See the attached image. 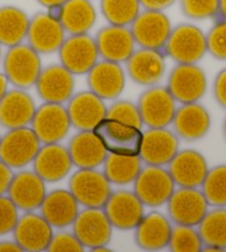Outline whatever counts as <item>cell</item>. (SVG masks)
<instances>
[{
	"label": "cell",
	"instance_id": "1",
	"mask_svg": "<svg viewBox=\"0 0 226 252\" xmlns=\"http://www.w3.org/2000/svg\"><path fill=\"white\" fill-rule=\"evenodd\" d=\"M41 70V55L29 43L8 48L2 56V72L15 88L27 90L34 87Z\"/></svg>",
	"mask_w": 226,
	"mask_h": 252
},
{
	"label": "cell",
	"instance_id": "2",
	"mask_svg": "<svg viewBox=\"0 0 226 252\" xmlns=\"http://www.w3.org/2000/svg\"><path fill=\"white\" fill-rule=\"evenodd\" d=\"M162 50L176 63H198L207 53L206 34L197 25H177Z\"/></svg>",
	"mask_w": 226,
	"mask_h": 252
},
{
	"label": "cell",
	"instance_id": "3",
	"mask_svg": "<svg viewBox=\"0 0 226 252\" xmlns=\"http://www.w3.org/2000/svg\"><path fill=\"white\" fill-rule=\"evenodd\" d=\"M175 186L168 168L145 164L133 182V191L145 207L158 208L169 201Z\"/></svg>",
	"mask_w": 226,
	"mask_h": 252
},
{
	"label": "cell",
	"instance_id": "4",
	"mask_svg": "<svg viewBox=\"0 0 226 252\" xmlns=\"http://www.w3.org/2000/svg\"><path fill=\"white\" fill-rule=\"evenodd\" d=\"M42 143L31 127L10 129L0 138V160L11 169L32 163Z\"/></svg>",
	"mask_w": 226,
	"mask_h": 252
},
{
	"label": "cell",
	"instance_id": "5",
	"mask_svg": "<svg viewBox=\"0 0 226 252\" xmlns=\"http://www.w3.org/2000/svg\"><path fill=\"white\" fill-rule=\"evenodd\" d=\"M69 190L84 208H103L112 193L111 182L97 168L78 169L69 180Z\"/></svg>",
	"mask_w": 226,
	"mask_h": 252
},
{
	"label": "cell",
	"instance_id": "6",
	"mask_svg": "<svg viewBox=\"0 0 226 252\" xmlns=\"http://www.w3.org/2000/svg\"><path fill=\"white\" fill-rule=\"evenodd\" d=\"M93 131L101 140L108 154L139 156L143 131L141 128L113 119H103Z\"/></svg>",
	"mask_w": 226,
	"mask_h": 252
},
{
	"label": "cell",
	"instance_id": "7",
	"mask_svg": "<svg viewBox=\"0 0 226 252\" xmlns=\"http://www.w3.org/2000/svg\"><path fill=\"white\" fill-rule=\"evenodd\" d=\"M168 90L176 102H198L207 90V78L198 63H176L168 77Z\"/></svg>",
	"mask_w": 226,
	"mask_h": 252
},
{
	"label": "cell",
	"instance_id": "8",
	"mask_svg": "<svg viewBox=\"0 0 226 252\" xmlns=\"http://www.w3.org/2000/svg\"><path fill=\"white\" fill-rule=\"evenodd\" d=\"M142 123L147 128H167L172 124L176 111V101L167 87H147L138 101Z\"/></svg>",
	"mask_w": 226,
	"mask_h": 252
},
{
	"label": "cell",
	"instance_id": "9",
	"mask_svg": "<svg viewBox=\"0 0 226 252\" xmlns=\"http://www.w3.org/2000/svg\"><path fill=\"white\" fill-rule=\"evenodd\" d=\"M58 54L60 63L75 76L86 75L100 58L95 39L89 33L69 34Z\"/></svg>",
	"mask_w": 226,
	"mask_h": 252
},
{
	"label": "cell",
	"instance_id": "10",
	"mask_svg": "<svg viewBox=\"0 0 226 252\" xmlns=\"http://www.w3.org/2000/svg\"><path fill=\"white\" fill-rule=\"evenodd\" d=\"M167 205L173 223L191 227H198L210 208L201 189L185 187L175 188Z\"/></svg>",
	"mask_w": 226,
	"mask_h": 252
},
{
	"label": "cell",
	"instance_id": "11",
	"mask_svg": "<svg viewBox=\"0 0 226 252\" xmlns=\"http://www.w3.org/2000/svg\"><path fill=\"white\" fill-rule=\"evenodd\" d=\"M30 127L42 145L60 142L71 128L67 107L63 103L45 102L36 109Z\"/></svg>",
	"mask_w": 226,
	"mask_h": 252
},
{
	"label": "cell",
	"instance_id": "12",
	"mask_svg": "<svg viewBox=\"0 0 226 252\" xmlns=\"http://www.w3.org/2000/svg\"><path fill=\"white\" fill-rule=\"evenodd\" d=\"M130 29L139 47L162 50L173 27L164 11L143 9L130 25Z\"/></svg>",
	"mask_w": 226,
	"mask_h": 252
},
{
	"label": "cell",
	"instance_id": "13",
	"mask_svg": "<svg viewBox=\"0 0 226 252\" xmlns=\"http://www.w3.org/2000/svg\"><path fill=\"white\" fill-rule=\"evenodd\" d=\"M113 227L103 208H85L72 223V232L82 246L89 249L108 246Z\"/></svg>",
	"mask_w": 226,
	"mask_h": 252
},
{
	"label": "cell",
	"instance_id": "14",
	"mask_svg": "<svg viewBox=\"0 0 226 252\" xmlns=\"http://www.w3.org/2000/svg\"><path fill=\"white\" fill-rule=\"evenodd\" d=\"M144 207L134 191L116 190L112 191L103 210L113 228L128 231L136 229L144 217Z\"/></svg>",
	"mask_w": 226,
	"mask_h": 252
},
{
	"label": "cell",
	"instance_id": "15",
	"mask_svg": "<svg viewBox=\"0 0 226 252\" xmlns=\"http://www.w3.org/2000/svg\"><path fill=\"white\" fill-rule=\"evenodd\" d=\"M167 56L161 49L139 48L125 62L127 73L136 84L144 87L158 85L167 70Z\"/></svg>",
	"mask_w": 226,
	"mask_h": 252
},
{
	"label": "cell",
	"instance_id": "16",
	"mask_svg": "<svg viewBox=\"0 0 226 252\" xmlns=\"http://www.w3.org/2000/svg\"><path fill=\"white\" fill-rule=\"evenodd\" d=\"M180 139L167 128H147L143 131L139 157L151 166L167 167L179 151Z\"/></svg>",
	"mask_w": 226,
	"mask_h": 252
},
{
	"label": "cell",
	"instance_id": "17",
	"mask_svg": "<svg viewBox=\"0 0 226 252\" xmlns=\"http://www.w3.org/2000/svg\"><path fill=\"white\" fill-rule=\"evenodd\" d=\"M67 110L72 127L78 131H93L107 118L104 100L91 90L80 91L69 99Z\"/></svg>",
	"mask_w": 226,
	"mask_h": 252
},
{
	"label": "cell",
	"instance_id": "18",
	"mask_svg": "<svg viewBox=\"0 0 226 252\" xmlns=\"http://www.w3.org/2000/svg\"><path fill=\"white\" fill-rule=\"evenodd\" d=\"M67 37V32L59 20L48 12H38L30 18L27 41L40 55L58 53Z\"/></svg>",
	"mask_w": 226,
	"mask_h": 252
},
{
	"label": "cell",
	"instance_id": "19",
	"mask_svg": "<svg viewBox=\"0 0 226 252\" xmlns=\"http://www.w3.org/2000/svg\"><path fill=\"white\" fill-rule=\"evenodd\" d=\"M99 56L109 62L123 63L136 50V41L129 26H104L94 37Z\"/></svg>",
	"mask_w": 226,
	"mask_h": 252
},
{
	"label": "cell",
	"instance_id": "20",
	"mask_svg": "<svg viewBox=\"0 0 226 252\" xmlns=\"http://www.w3.org/2000/svg\"><path fill=\"white\" fill-rule=\"evenodd\" d=\"M54 227L41 214L27 211L19 217L14 229V238L23 251L40 252L48 250L54 236Z\"/></svg>",
	"mask_w": 226,
	"mask_h": 252
},
{
	"label": "cell",
	"instance_id": "21",
	"mask_svg": "<svg viewBox=\"0 0 226 252\" xmlns=\"http://www.w3.org/2000/svg\"><path fill=\"white\" fill-rule=\"evenodd\" d=\"M34 87L45 102L66 103L75 91V75L61 63L50 64L42 68Z\"/></svg>",
	"mask_w": 226,
	"mask_h": 252
},
{
	"label": "cell",
	"instance_id": "22",
	"mask_svg": "<svg viewBox=\"0 0 226 252\" xmlns=\"http://www.w3.org/2000/svg\"><path fill=\"white\" fill-rule=\"evenodd\" d=\"M208 169L205 157L194 149L179 150L168 164V170L175 185L185 188H199Z\"/></svg>",
	"mask_w": 226,
	"mask_h": 252
},
{
	"label": "cell",
	"instance_id": "23",
	"mask_svg": "<svg viewBox=\"0 0 226 252\" xmlns=\"http://www.w3.org/2000/svg\"><path fill=\"white\" fill-rule=\"evenodd\" d=\"M46 181L33 170H24L14 175L7 195L19 210L36 211L47 195Z\"/></svg>",
	"mask_w": 226,
	"mask_h": 252
},
{
	"label": "cell",
	"instance_id": "24",
	"mask_svg": "<svg viewBox=\"0 0 226 252\" xmlns=\"http://www.w3.org/2000/svg\"><path fill=\"white\" fill-rule=\"evenodd\" d=\"M173 131L179 139L198 141L206 136L211 128L210 112L198 102L182 103L176 108L172 124Z\"/></svg>",
	"mask_w": 226,
	"mask_h": 252
},
{
	"label": "cell",
	"instance_id": "25",
	"mask_svg": "<svg viewBox=\"0 0 226 252\" xmlns=\"http://www.w3.org/2000/svg\"><path fill=\"white\" fill-rule=\"evenodd\" d=\"M89 90L103 100L118 98L125 86V71L121 63L101 59L86 73Z\"/></svg>",
	"mask_w": 226,
	"mask_h": 252
},
{
	"label": "cell",
	"instance_id": "26",
	"mask_svg": "<svg viewBox=\"0 0 226 252\" xmlns=\"http://www.w3.org/2000/svg\"><path fill=\"white\" fill-rule=\"evenodd\" d=\"M37 107L26 89L8 90L0 100V126L8 130L29 127Z\"/></svg>",
	"mask_w": 226,
	"mask_h": 252
},
{
	"label": "cell",
	"instance_id": "27",
	"mask_svg": "<svg viewBox=\"0 0 226 252\" xmlns=\"http://www.w3.org/2000/svg\"><path fill=\"white\" fill-rule=\"evenodd\" d=\"M32 163L33 171L46 182L64 179L73 167L68 148L60 142L42 145Z\"/></svg>",
	"mask_w": 226,
	"mask_h": 252
},
{
	"label": "cell",
	"instance_id": "28",
	"mask_svg": "<svg viewBox=\"0 0 226 252\" xmlns=\"http://www.w3.org/2000/svg\"><path fill=\"white\" fill-rule=\"evenodd\" d=\"M172 229L169 217L158 211H152L144 215L134 229V240L138 247L143 250H162L169 246Z\"/></svg>",
	"mask_w": 226,
	"mask_h": 252
},
{
	"label": "cell",
	"instance_id": "29",
	"mask_svg": "<svg viewBox=\"0 0 226 252\" xmlns=\"http://www.w3.org/2000/svg\"><path fill=\"white\" fill-rule=\"evenodd\" d=\"M79 206L70 190L56 189L47 193L39 210L52 227L64 229L72 225L80 211Z\"/></svg>",
	"mask_w": 226,
	"mask_h": 252
},
{
	"label": "cell",
	"instance_id": "30",
	"mask_svg": "<svg viewBox=\"0 0 226 252\" xmlns=\"http://www.w3.org/2000/svg\"><path fill=\"white\" fill-rule=\"evenodd\" d=\"M73 166L78 169H95L102 166L108 151L94 131H79L68 146Z\"/></svg>",
	"mask_w": 226,
	"mask_h": 252
},
{
	"label": "cell",
	"instance_id": "31",
	"mask_svg": "<svg viewBox=\"0 0 226 252\" xmlns=\"http://www.w3.org/2000/svg\"><path fill=\"white\" fill-rule=\"evenodd\" d=\"M97 17L91 0H67L61 7L60 23L68 34L89 33L97 23Z\"/></svg>",
	"mask_w": 226,
	"mask_h": 252
},
{
	"label": "cell",
	"instance_id": "32",
	"mask_svg": "<svg viewBox=\"0 0 226 252\" xmlns=\"http://www.w3.org/2000/svg\"><path fill=\"white\" fill-rule=\"evenodd\" d=\"M30 18L19 7H0V45L10 48L27 40Z\"/></svg>",
	"mask_w": 226,
	"mask_h": 252
},
{
	"label": "cell",
	"instance_id": "33",
	"mask_svg": "<svg viewBox=\"0 0 226 252\" xmlns=\"http://www.w3.org/2000/svg\"><path fill=\"white\" fill-rule=\"evenodd\" d=\"M203 242L202 251L226 250V207L208 209L198 225Z\"/></svg>",
	"mask_w": 226,
	"mask_h": 252
},
{
	"label": "cell",
	"instance_id": "34",
	"mask_svg": "<svg viewBox=\"0 0 226 252\" xmlns=\"http://www.w3.org/2000/svg\"><path fill=\"white\" fill-rule=\"evenodd\" d=\"M142 160L139 156L108 154L103 162V173L111 185L127 186L133 184L142 169Z\"/></svg>",
	"mask_w": 226,
	"mask_h": 252
},
{
	"label": "cell",
	"instance_id": "35",
	"mask_svg": "<svg viewBox=\"0 0 226 252\" xmlns=\"http://www.w3.org/2000/svg\"><path fill=\"white\" fill-rule=\"evenodd\" d=\"M100 10L109 25L130 27L142 7L139 0H100Z\"/></svg>",
	"mask_w": 226,
	"mask_h": 252
},
{
	"label": "cell",
	"instance_id": "36",
	"mask_svg": "<svg viewBox=\"0 0 226 252\" xmlns=\"http://www.w3.org/2000/svg\"><path fill=\"white\" fill-rule=\"evenodd\" d=\"M208 206L226 207V164L208 169L202 186L199 187Z\"/></svg>",
	"mask_w": 226,
	"mask_h": 252
},
{
	"label": "cell",
	"instance_id": "37",
	"mask_svg": "<svg viewBox=\"0 0 226 252\" xmlns=\"http://www.w3.org/2000/svg\"><path fill=\"white\" fill-rule=\"evenodd\" d=\"M168 247L174 252H198L203 250V242L195 227L175 224Z\"/></svg>",
	"mask_w": 226,
	"mask_h": 252
},
{
	"label": "cell",
	"instance_id": "38",
	"mask_svg": "<svg viewBox=\"0 0 226 252\" xmlns=\"http://www.w3.org/2000/svg\"><path fill=\"white\" fill-rule=\"evenodd\" d=\"M181 10L185 17L192 20L217 18L219 0H179Z\"/></svg>",
	"mask_w": 226,
	"mask_h": 252
},
{
	"label": "cell",
	"instance_id": "39",
	"mask_svg": "<svg viewBox=\"0 0 226 252\" xmlns=\"http://www.w3.org/2000/svg\"><path fill=\"white\" fill-rule=\"evenodd\" d=\"M207 53L213 58L226 62V20L217 18L206 33Z\"/></svg>",
	"mask_w": 226,
	"mask_h": 252
},
{
	"label": "cell",
	"instance_id": "40",
	"mask_svg": "<svg viewBox=\"0 0 226 252\" xmlns=\"http://www.w3.org/2000/svg\"><path fill=\"white\" fill-rule=\"evenodd\" d=\"M107 118L118 120L121 123L132 125L134 127L142 129V119L139 111L138 105L130 101H116L108 108Z\"/></svg>",
	"mask_w": 226,
	"mask_h": 252
},
{
	"label": "cell",
	"instance_id": "41",
	"mask_svg": "<svg viewBox=\"0 0 226 252\" xmlns=\"http://www.w3.org/2000/svg\"><path fill=\"white\" fill-rule=\"evenodd\" d=\"M19 209L8 195H0V236L14 231L19 219Z\"/></svg>",
	"mask_w": 226,
	"mask_h": 252
},
{
	"label": "cell",
	"instance_id": "42",
	"mask_svg": "<svg viewBox=\"0 0 226 252\" xmlns=\"http://www.w3.org/2000/svg\"><path fill=\"white\" fill-rule=\"evenodd\" d=\"M85 247L73 232L59 231L54 233L47 251L52 252H81Z\"/></svg>",
	"mask_w": 226,
	"mask_h": 252
},
{
	"label": "cell",
	"instance_id": "43",
	"mask_svg": "<svg viewBox=\"0 0 226 252\" xmlns=\"http://www.w3.org/2000/svg\"><path fill=\"white\" fill-rule=\"evenodd\" d=\"M213 94L216 102L226 109V68L222 69L213 81Z\"/></svg>",
	"mask_w": 226,
	"mask_h": 252
},
{
	"label": "cell",
	"instance_id": "44",
	"mask_svg": "<svg viewBox=\"0 0 226 252\" xmlns=\"http://www.w3.org/2000/svg\"><path fill=\"white\" fill-rule=\"evenodd\" d=\"M12 178H14L12 169L0 160V195L7 193Z\"/></svg>",
	"mask_w": 226,
	"mask_h": 252
},
{
	"label": "cell",
	"instance_id": "45",
	"mask_svg": "<svg viewBox=\"0 0 226 252\" xmlns=\"http://www.w3.org/2000/svg\"><path fill=\"white\" fill-rule=\"evenodd\" d=\"M142 9L164 11L174 5L176 0H139Z\"/></svg>",
	"mask_w": 226,
	"mask_h": 252
},
{
	"label": "cell",
	"instance_id": "46",
	"mask_svg": "<svg viewBox=\"0 0 226 252\" xmlns=\"http://www.w3.org/2000/svg\"><path fill=\"white\" fill-rule=\"evenodd\" d=\"M23 251L21 247L16 240H3L0 241V252H20Z\"/></svg>",
	"mask_w": 226,
	"mask_h": 252
},
{
	"label": "cell",
	"instance_id": "47",
	"mask_svg": "<svg viewBox=\"0 0 226 252\" xmlns=\"http://www.w3.org/2000/svg\"><path fill=\"white\" fill-rule=\"evenodd\" d=\"M8 86H9V82H8L5 73L0 71V100L8 91Z\"/></svg>",
	"mask_w": 226,
	"mask_h": 252
},
{
	"label": "cell",
	"instance_id": "48",
	"mask_svg": "<svg viewBox=\"0 0 226 252\" xmlns=\"http://www.w3.org/2000/svg\"><path fill=\"white\" fill-rule=\"evenodd\" d=\"M37 1L40 3L42 7L45 8H49L52 6H59V5H63L67 0H37Z\"/></svg>",
	"mask_w": 226,
	"mask_h": 252
},
{
	"label": "cell",
	"instance_id": "49",
	"mask_svg": "<svg viewBox=\"0 0 226 252\" xmlns=\"http://www.w3.org/2000/svg\"><path fill=\"white\" fill-rule=\"evenodd\" d=\"M217 18L226 20V0H219V16Z\"/></svg>",
	"mask_w": 226,
	"mask_h": 252
},
{
	"label": "cell",
	"instance_id": "50",
	"mask_svg": "<svg viewBox=\"0 0 226 252\" xmlns=\"http://www.w3.org/2000/svg\"><path fill=\"white\" fill-rule=\"evenodd\" d=\"M223 133H224V137L226 139V117H225L224 123H223Z\"/></svg>",
	"mask_w": 226,
	"mask_h": 252
},
{
	"label": "cell",
	"instance_id": "51",
	"mask_svg": "<svg viewBox=\"0 0 226 252\" xmlns=\"http://www.w3.org/2000/svg\"><path fill=\"white\" fill-rule=\"evenodd\" d=\"M1 48H2V46L0 45V60L2 59V50H1Z\"/></svg>",
	"mask_w": 226,
	"mask_h": 252
},
{
	"label": "cell",
	"instance_id": "52",
	"mask_svg": "<svg viewBox=\"0 0 226 252\" xmlns=\"http://www.w3.org/2000/svg\"><path fill=\"white\" fill-rule=\"evenodd\" d=\"M0 138H1V136H0Z\"/></svg>",
	"mask_w": 226,
	"mask_h": 252
}]
</instances>
